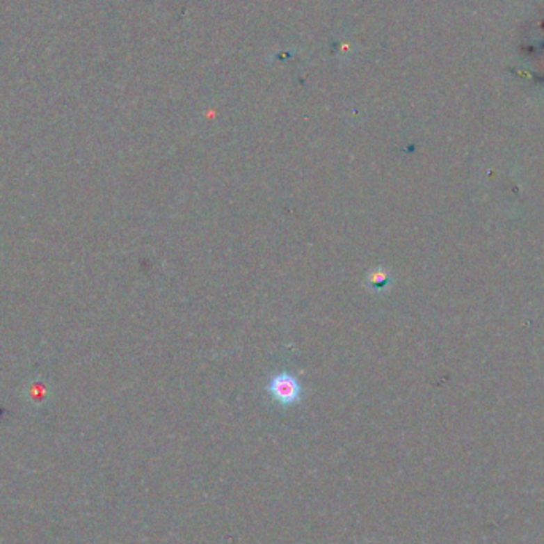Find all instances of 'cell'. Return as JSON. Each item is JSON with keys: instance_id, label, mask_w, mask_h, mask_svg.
I'll use <instances>...</instances> for the list:
<instances>
[{"instance_id": "obj_1", "label": "cell", "mask_w": 544, "mask_h": 544, "mask_svg": "<svg viewBox=\"0 0 544 544\" xmlns=\"http://www.w3.org/2000/svg\"><path fill=\"white\" fill-rule=\"evenodd\" d=\"M266 390L277 404L284 408L295 406L303 397L301 381L295 374L287 373V371L272 374L268 379V384H266Z\"/></svg>"}, {"instance_id": "obj_2", "label": "cell", "mask_w": 544, "mask_h": 544, "mask_svg": "<svg viewBox=\"0 0 544 544\" xmlns=\"http://www.w3.org/2000/svg\"><path fill=\"white\" fill-rule=\"evenodd\" d=\"M369 285L374 287V290L379 291L381 288H384L385 285L390 284V279H388V274L384 271L377 269V271H373L369 275Z\"/></svg>"}]
</instances>
